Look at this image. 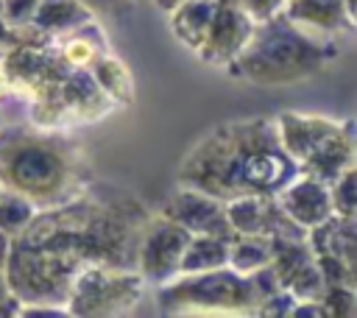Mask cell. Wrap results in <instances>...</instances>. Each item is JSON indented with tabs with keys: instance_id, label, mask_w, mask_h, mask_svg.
Segmentation results:
<instances>
[{
	"instance_id": "24",
	"label": "cell",
	"mask_w": 357,
	"mask_h": 318,
	"mask_svg": "<svg viewBox=\"0 0 357 318\" xmlns=\"http://www.w3.org/2000/svg\"><path fill=\"white\" fill-rule=\"evenodd\" d=\"M332 212L340 218H357V167H349L335 181H329Z\"/></svg>"
},
{
	"instance_id": "21",
	"label": "cell",
	"mask_w": 357,
	"mask_h": 318,
	"mask_svg": "<svg viewBox=\"0 0 357 318\" xmlns=\"http://www.w3.org/2000/svg\"><path fill=\"white\" fill-rule=\"evenodd\" d=\"M226 259H229V240H220L212 234H190V240L181 251V259H178V273L223 268Z\"/></svg>"
},
{
	"instance_id": "31",
	"label": "cell",
	"mask_w": 357,
	"mask_h": 318,
	"mask_svg": "<svg viewBox=\"0 0 357 318\" xmlns=\"http://www.w3.org/2000/svg\"><path fill=\"white\" fill-rule=\"evenodd\" d=\"M17 310H20V298L11 293L8 279L0 268V318H17Z\"/></svg>"
},
{
	"instance_id": "38",
	"label": "cell",
	"mask_w": 357,
	"mask_h": 318,
	"mask_svg": "<svg viewBox=\"0 0 357 318\" xmlns=\"http://www.w3.org/2000/svg\"><path fill=\"white\" fill-rule=\"evenodd\" d=\"M0 17H3V0H0Z\"/></svg>"
},
{
	"instance_id": "20",
	"label": "cell",
	"mask_w": 357,
	"mask_h": 318,
	"mask_svg": "<svg viewBox=\"0 0 357 318\" xmlns=\"http://www.w3.org/2000/svg\"><path fill=\"white\" fill-rule=\"evenodd\" d=\"M89 20H95L92 11L78 0H39L31 25L39 28L42 33L61 36V33L89 22Z\"/></svg>"
},
{
	"instance_id": "27",
	"label": "cell",
	"mask_w": 357,
	"mask_h": 318,
	"mask_svg": "<svg viewBox=\"0 0 357 318\" xmlns=\"http://www.w3.org/2000/svg\"><path fill=\"white\" fill-rule=\"evenodd\" d=\"M78 3H84L95 20H112V22H123L137 8V0H78Z\"/></svg>"
},
{
	"instance_id": "12",
	"label": "cell",
	"mask_w": 357,
	"mask_h": 318,
	"mask_svg": "<svg viewBox=\"0 0 357 318\" xmlns=\"http://www.w3.org/2000/svg\"><path fill=\"white\" fill-rule=\"evenodd\" d=\"M273 198L282 206V212L304 232H310L312 226L324 223L332 215L329 184H324L307 173H298L296 179H290Z\"/></svg>"
},
{
	"instance_id": "37",
	"label": "cell",
	"mask_w": 357,
	"mask_h": 318,
	"mask_svg": "<svg viewBox=\"0 0 357 318\" xmlns=\"http://www.w3.org/2000/svg\"><path fill=\"white\" fill-rule=\"evenodd\" d=\"M6 123H8V117H6V112L0 109V126H6Z\"/></svg>"
},
{
	"instance_id": "5",
	"label": "cell",
	"mask_w": 357,
	"mask_h": 318,
	"mask_svg": "<svg viewBox=\"0 0 357 318\" xmlns=\"http://www.w3.org/2000/svg\"><path fill=\"white\" fill-rule=\"evenodd\" d=\"M337 56V39L310 33L284 14H276L273 20L254 25L251 39L226 73L254 86H290L315 78Z\"/></svg>"
},
{
	"instance_id": "14",
	"label": "cell",
	"mask_w": 357,
	"mask_h": 318,
	"mask_svg": "<svg viewBox=\"0 0 357 318\" xmlns=\"http://www.w3.org/2000/svg\"><path fill=\"white\" fill-rule=\"evenodd\" d=\"M282 14L304 31L329 39H349L357 25V17L346 8V0H287Z\"/></svg>"
},
{
	"instance_id": "6",
	"label": "cell",
	"mask_w": 357,
	"mask_h": 318,
	"mask_svg": "<svg viewBox=\"0 0 357 318\" xmlns=\"http://www.w3.org/2000/svg\"><path fill=\"white\" fill-rule=\"evenodd\" d=\"M156 307L165 315H257L259 296L245 273L223 265L156 285Z\"/></svg>"
},
{
	"instance_id": "19",
	"label": "cell",
	"mask_w": 357,
	"mask_h": 318,
	"mask_svg": "<svg viewBox=\"0 0 357 318\" xmlns=\"http://www.w3.org/2000/svg\"><path fill=\"white\" fill-rule=\"evenodd\" d=\"M89 75L95 78V84L100 86V92L120 109L128 106L134 100V78L128 73V67L123 64L120 56H114V50L100 53L89 67Z\"/></svg>"
},
{
	"instance_id": "30",
	"label": "cell",
	"mask_w": 357,
	"mask_h": 318,
	"mask_svg": "<svg viewBox=\"0 0 357 318\" xmlns=\"http://www.w3.org/2000/svg\"><path fill=\"white\" fill-rule=\"evenodd\" d=\"M284 3H287V0H237V6L243 8V14H245L254 25L268 22V20H273L276 14H282V11H284Z\"/></svg>"
},
{
	"instance_id": "8",
	"label": "cell",
	"mask_w": 357,
	"mask_h": 318,
	"mask_svg": "<svg viewBox=\"0 0 357 318\" xmlns=\"http://www.w3.org/2000/svg\"><path fill=\"white\" fill-rule=\"evenodd\" d=\"M187 240H190L187 229H181L178 223H173L159 212H151L137 243L134 271L142 276L145 285H153V287L173 279L178 273V259Z\"/></svg>"
},
{
	"instance_id": "16",
	"label": "cell",
	"mask_w": 357,
	"mask_h": 318,
	"mask_svg": "<svg viewBox=\"0 0 357 318\" xmlns=\"http://www.w3.org/2000/svg\"><path fill=\"white\" fill-rule=\"evenodd\" d=\"M307 243H310L312 254H335V257L354 265L357 218H340L332 212L324 223H318L307 232Z\"/></svg>"
},
{
	"instance_id": "15",
	"label": "cell",
	"mask_w": 357,
	"mask_h": 318,
	"mask_svg": "<svg viewBox=\"0 0 357 318\" xmlns=\"http://www.w3.org/2000/svg\"><path fill=\"white\" fill-rule=\"evenodd\" d=\"M354 120H343L337 134L324 139L301 165L298 173H307L324 184L335 181L349 167H357V137H354Z\"/></svg>"
},
{
	"instance_id": "2",
	"label": "cell",
	"mask_w": 357,
	"mask_h": 318,
	"mask_svg": "<svg viewBox=\"0 0 357 318\" xmlns=\"http://www.w3.org/2000/svg\"><path fill=\"white\" fill-rule=\"evenodd\" d=\"M298 165L282 148L273 117H237L212 126L184 153L176 184L209 192L220 201L237 195H276Z\"/></svg>"
},
{
	"instance_id": "40",
	"label": "cell",
	"mask_w": 357,
	"mask_h": 318,
	"mask_svg": "<svg viewBox=\"0 0 357 318\" xmlns=\"http://www.w3.org/2000/svg\"><path fill=\"white\" fill-rule=\"evenodd\" d=\"M231 3H237V0H231Z\"/></svg>"
},
{
	"instance_id": "4",
	"label": "cell",
	"mask_w": 357,
	"mask_h": 318,
	"mask_svg": "<svg viewBox=\"0 0 357 318\" xmlns=\"http://www.w3.org/2000/svg\"><path fill=\"white\" fill-rule=\"evenodd\" d=\"M92 165L67 131L45 128L31 120L0 126V184L25 195L36 209L75 198L92 184Z\"/></svg>"
},
{
	"instance_id": "7",
	"label": "cell",
	"mask_w": 357,
	"mask_h": 318,
	"mask_svg": "<svg viewBox=\"0 0 357 318\" xmlns=\"http://www.w3.org/2000/svg\"><path fill=\"white\" fill-rule=\"evenodd\" d=\"M145 282L134 268L89 265L75 273L67 290L64 310L75 318H114L131 312L142 293Z\"/></svg>"
},
{
	"instance_id": "26",
	"label": "cell",
	"mask_w": 357,
	"mask_h": 318,
	"mask_svg": "<svg viewBox=\"0 0 357 318\" xmlns=\"http://www.w3.org/2000/svg\"><path fill=\"white\" fill-rule=\"evenodd\" d=\"M315 265L324 285H357V265L335 254H315Z\"/></svg>"
},
{
	"instance_id": "23",
	"label": "cell",
	"mask_w": 357,
	"mask_h": 318,
	"mask_svg": "<svg viewBox=\"0 0 357 318\" xmlns=\"http://www.w3.org/2000/svg\"><path fill=\"white\" fill-rule=\"evenodd\" d=\"M36 215V206L25 198V195H20V192H11V190H3L0 192V232L11 240L14 234H20L28 223H31V218Z\"/></svg>"
},
{
	"instance_id": "39",
	"label": "cell",
	"mask_w": 357,
	"mask_h": 318,
	"mask_svg": "<svg viewBox=\"0 0 357 318\" xmlns=\"http://www.w3.org/2000/svg\"><path fill=\"white\" fill-rule=\"evenodd\" d=\"M0 192H3V184H0Z\"/></svg>"
},
{
	"instance_id": "28",
	"label": "cell",
	"mask_w": 357,
	"mask_h": 318,
	"mask_svg": "<svg viewBox=\"0 0 357 318\" xmlns=\"http://www.w3.org/2000/svg\"><path fill=\"white\" fill-rule=\"evenodd\" d=\"M36 6H39V0H3V17L0 20L8 28H25V25H31Z\"/></svg>"
},
{
	"instance_id": "32",
	"label": "cell",
	"mask_w": 357,
	"mask_h": 318,
	"mask_svg": "<svg viewBox=\"0 0 357 318\" xmlns=\"http://www.w3.org/2000/svg\"><path fill=\"white\" fill-rule=\"evenodd\" d=\"M290 318H326V310L321 307V301H296Z\"/></svg>"
},
{
	"instance_id": "3",
	"label": "cell",
	"mask_w": 357,
	"mask_h": 318,
	"mask_svg": "<svg viewBox=\"0 0 357 318\" xmlns=\"http://www.w3.org/2000/svg\"><path fill=\"white\" fill-rule=\"evenodd\" d=\"M0 73L22 100L25 120L45 128L67 131L92 126L117 109L89 70L73 64L56 39L33 25L11 28V42L0 56Z\"/></svg>"
},
{
	"instance_id": "35",
	"label": "cell",
	"mask_w": 357,
	"mask_h": 318,
	"mask_svg": "<svg viewBox=\"0 0 357 318\" xmlns=\"http://www.w3.org/2000/svg\"><path fill=\"white\" fill-rule=\"evenodd\" d=\"M8 95V84H6V78H3V73H0V100Z\"/></svg>"
},
{
	"instance_id": "9",
	"label": "cell",
	"mask_w": 357,
	"mask_h": 318,
	"mask_svg": "<svg viewBox=\"0 0 357 318\" xmlns=\"http://www.w3.org/2000/svg\"><path fill=\"white\" fill-rule=\"evenodd\" d=\"M156 212L170 218L173 223H178L190 234H212V237H220V240H231L234 237V232H231V226L226 220L223 201L209 195V192L184 187V184H176L165 195V201L159 204Z\"/></svg>"
},
{
	"instance_id": "36",
	"label": "cell",
	"mask_w": 357,
	"mask_h": 318,
	"mask_svg": "<svg viewBox=\"0 0 357 318\" xmlns=\"http://www.w3.org/2000/svg\"><path fill=\"white\" fill-rule=\"evenodd\" d=\"M346 8H349L354 17H357V0H346Z\"/></svg>"
},
{
	"instance_id": "22",
	"label": "cell",
	"mask_w": 357,
	"mask_h": 318,
	"mask_svg": "<svg viewBox=\"0 0 357 318\" xmlns=\"http://www.w3.org/2000/svg\"><path fill=\"white\" fill-rule=\"evenodd\" d=\"M271 259V237L265 234H234L229 240V259L226 265L237 273H251Z\"/></svg>"
},
{
	"instance_id": "25",
	"label": "cell",
	"mask_w": 357,
	"mask_h": 318,
	"mask_svg": "<svg viewBox=\"0 0 357 318\" xmlns=\"http://www.w3.org/2000/svg\"><path fill=\"white\" fill-rule=\"evenodd\" d=\"M318 301L326 310V318H354L357 315L354 285H324Z\"/></svg>"
},
{
	"instance_id": "33",
	"label": "cell",
	"mask_w": 357,
	"mask_h": 318,
	"mask_svg": "<svg viewBox=\"0 0 357 318\" xmlns=\"http://www.w3.org/2000/svg\"><path fill=\"white\" fill-rule=\"evenodd\" d=\"M178 3H184V0H153V6H156L159 11H165V14H167V11H173Z\"/></svg>"
},
{
	"instance_id": "34",
	"label": "cell",
	"mask_w": 357,
	"mask_h": 318,
	"mask_svg": "<svg viewBox=\"0 0 357 318\" xmlns=\"http://www.w3.org/2000/svg\"><path fill=\"white\" fill-rule=\"evenodd\" d=\"M6 254H8V237L0 232V268L6 265Z\"/></svg>"
},
{
	"instance_id": "11",
	"label": "cell",
	"mask_w": 357,
	"mask_h": 318,
	"mask_svg": "<svg viewBox=\"0 0 357 318\" xmlns=\"http://www.w3.org/2000/svg\"><path fill=\"white\" fill-rule=\"evenodd\" d=\"M226 220L234 234H265V237H307L301 226H296L273 195H237L223 201Z\"/></svg>"
},
{
	"instance_id": "10",
	"label": "cell",
	"mask_w": 357,
	"mask_h": 318,
	"mask_svg": "<svg viewBox=\"0 0 357 318\" xmlns=\"http://www.w3.org/2000/svg\"><path fill=\"white\" fill-rule=\"evenodd\" d=\"M251 33H254V22L243 14V8L231 0H218L209 31H206L201 47L195 50V56L201 64L226 70L240 56V50L251 39Z\"/></svg>"
},
{
	"instance_id": "17",
	"label": "cell",
	"mask_w": 357,
	"mask_h": 318,
	"mask_svg": "<svg viewBox=\"0 0 357 318\" xmlns=\"http://www.w3.org/2000/svg\"><path fill=\"white\" fill-rule=\"evenodd\" d=\"M218 0H184L173 11H167V25L176 42H181L190 53H195L209 31Z\"/></svg>"
},
{
	"instance_id": "1",
	"label": "cell",
	"mask_w": 357,
	"mask_h": 318,
	"mask_svg": "<svg viewBox=\"0 0 357 318\" xmlns=\"http://www.w3.org/2000/svg\"><path fill=\"white\" fill-rule=\"evenodd\" d=\"M151 206L126 187L86 184L75 198L36 209L8 240L3 273L20 304L64 307L70 282L89 265L134 268Z\"/></svg>"
},
{
	"instance_id": "18",
	"label": "cell",
	"mask_w": 357,
	"mask_h": 318,
	"mask_svg": "<svg viewBox=\"0 0 357 318\" xmlns=\"http://www.w3.org/2000/svg\"><path fill=\"white\" fill-rule=\"evenodd\" d=\"M59 50L78 67H89L100 53L112 50L109 45V36H106V28L100 25V20H89L61 36H53Z\"/></svg>"
},
{
	"instance_id": "13",
	"label": "cell",
	"mask_w": 357,
	"mask_h": 318,
	"mask_svg": "<svg viewBox=\"0 0 357 318\" xmlns=\"http://www.w3.org/2000/svg\"><path fill=\"white\" fill-rule=\"evenodd\" d=\"M273 120H276L279 142L296 165H301L324 139L337 134V128L343 123V120H335L326 114H304V112H282Z\"/></svg>"
},
{
	"instance_id": "29",
	"label": "cell",
	"mask_w": 357,
	"mask_h": 318,
	"mask_svg": "<svg viewBox=\"0 0 357 318\" xmlns=\"http://www.w3.org/2000/svg\"><path fill=\"white\" fill-rule=\"evenodd\" d=\"M298 298L290 293V290H276V293H271V296H265L262 301H259V307H257V315H268V318H290V310H293V304H296Z\"/></svg>"
}]
</instances>
